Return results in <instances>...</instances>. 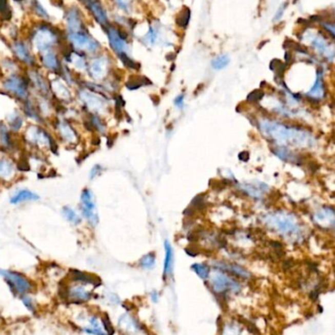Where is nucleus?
<instances>
[{
  "mask_svg": "<svg viewBox=\"0 0 335 335\" xmlns=\"http://www.w3.org/2000/svg\"><path fill=\"white\" fill-rule=\"evenodd\" d=\"M0 277L5 280L11 291L16 295L23 296L33 289L32 281L18 271L0 269Z\"/></svg>",
  "mask_w": 335,
  "mask_h": 335,
  "instance_id": "obj_8",
  "label": "nucleus"
},
{
  "mask_svg": "<svg viewBox=\"0 0 335 335\" xmlns=\"http://www.w3.org/2000/svg\"><path fill=\"white\" fill-rule=\"evenodd\" d=\"M313 220L321 226L326 225L332 227L335 229V210L329 207H324L320 209L313 215Z\"/></svg>",
  "mask_w": 335,
  "mask_h": 335,
  "instance_id": "obj_29",
  "label": "nucleus"
},
{
  "mask_svg": "<svg viewBox=\"0 0 335 335\" xmlns=\"http://www.w3.org/2000/svg\"><path fill=\"white\" fill-rule=\"evenodd\" d=\"M174 105L178 108H183L184 105V95L182 94V95H179L178 97H175V99H174Z\"/></svg>",
  "mask_w": 335,
  "mask_h": 335,
  "instance_id": "obj_54",
  "label": "nucleus"
},
{
  "mask_svg": "<svg viewBox=\"0 0 335 335\" xmlns=\"http://www.w3.org/2000/svg\"><path fill=\"white\" fill-rule=\"evenodd\" d=\"M242 332H243L242 325L239 324L238 321L229 320V321H225L222 324L220 335H242Z\"/></svg>",
  "mask_w": 335,
  "mask_h": 335,
  "instance_id": "obj_34",
  "label": "nucleus"
},
{
  "mask_svg": "<svg viewBox=\"0 0 335 335\" xmlns=\"http://www.w3.org/2000/svg\"><path fill=\"white\" fill-rule=\"evenodd\" d=\"M140 266L143 270H152L156 266V255L154 252L147 253L140 260Z\"/></svg>",
  "mask_w": 335,
  "mask_h": 335,
  "instance_id": "obj_41",
  "label": "nucleus"
},
{
  "mask_svg": "<svg viewBox=\"0 0 335 335\" xmlns=\"http://www.w3.org/2000/svg\"><path fill=\"white\" fill-rule=\"evenodd\" d=\"M238 158H239L241 161H248L249 154L247 152H241V153L238 155Z\"/></svg>",
  "mask_w": 335,
  "mask_h": 335,
  "instance_id": "obj_56",
  "label": "nucleus"
},
{
  "mask_svg": "<svg viewBox=\"0 0 335 335\" xmlns=\"http://www.w3.org/2000/svg\"><path fill=\"white\" fill-rule=\"evenodd\" d=\"M4 123L14 134L22 133L26 128V118L21 109H13L5 115Z\"/></svg>",
  "mask_w": 335,
  "mask_h": 335,
  "instance_id": "obj_19",
  "label": "nucleus"
},
{
  "mask_svg": "<svg viewBox=\"0 0 335 335\" xmlns=\"http://www.w3.org/2000/svg\"><path fill=\"white\" fill-rule=\"evenodd\" d=\"M19 173V165L10 154L0 148V184H11Z\"/></svg>",
  "mask_w": 335,
  "mask_h": 335,
  "instance_id": "obj_11",
  "label": "nucleus"
},
{
  "mask_svg": "<svg viewBox=\"0 0 335 335\" xmlns=\"http://www.w3.org/2000/svg\"><path fill=\"white\" fill-rule=\"evenodd\" d=\"M212 265L216 270L227 272V274L238 280L239 279V280L248 281L251 279L250 271L237 263H231L227 261H214L212 262Z\"/></svg>",
  "mask_w": 335,
  "mask_h": 335,
  "instance_id": "obj_16",
  "label": "nucleus"
},
{
  "mask_svg": "<svg viewBox=\"0 0 335 335\" xmlns=\"http://www.w3.org/2000/svg\"><path fill=\"white\" fill-rule=\"evenodd\" d=\"M263 96V92H261L260 90H255L253 92H251L248 95L249 101H258Z\"/></svg>",
  "mask_w": 335,
  "mask_h": 335,
  "instance_id": "obj_53",
  "label": "nucleus"
},
{
  "mask_svg": "<svg viewBox=\"0 0 335 335\" xmlns=\"http://www.w3.org/2000/svg\"><path fill=\"white\" fill-rule=\"evenodd\" d=\"M11 16V8L8 3V0H0V18L8 21Z\"/></svg>",
  "mask_w": 335,
  "mask_h": 335,
  "instance_id": "obj_44",
  "label": "nucleus"
},
{
  "mask_svg": "<svg viewBox=\"0 0 335 335\" xmlns=\"http://www.w3.org/2000/svg\"><path fill=\"white\" fill-rule=\"evenodd\" d=\"M81 211L91 227L97 226L99 219L96 212V204L94 196L89 188H85L81 194Z\"/></svg>",
  "mask_w": 335,
  "mask_h": 335,
  "instance_id": "obj_12",
  "label": "nucleus"
},
{
  "mask_svg": "<svg viewBox=\"0 0 335 335\" xmlns=\"http://www.w3.org/2000/svg\"><path fill=\"white\" fill-rule=\"evenodd\" d=\"M260 130L266 137L275 141L280 146L291 145L295 147L309 148L317 144L314 135L310 131L288 127L277 121L263 120L260 122Z\"/></svg>",
  "mask_w": 335,
  "mask_h": 335,
  "instance_id": "obj_1",
  "label": "nucleus"
},
{
  "mask_svg": "<svg viewBox=\"0 0 335 335\" xmlns=\"http://www.w3.org/2000/svg\"><path fill=\"white\" fill-rule=\"evenodd\" d=\"M105 30H106L107 35H108L109 44L111 45L112 49L114 50V52L118 55L126 53L127 44L124 40H122L120 37L117 29H115L109 25L107 28H105Z\"/></svg>",
  "mask_w": 335,
  "mask_h": 335,
  "instance_id": "obj_28",
  "label": "nucleus"
},
{
  "mask_svg": "<svg viewBox=\"0 0 335 335\" xmlns=\"http://www.w3.org/2000/svg\"><path fill=\"white\" fill-rule=\"evenodd\" d=\"M22 297V302L25 307L31 312V313H34L35 310H36V307H35V303L33 301V298L29 295H23L21 296Z\"/></svg>",
  "mask_w": 335,
  "mask_h": 335,
  "instance_id": "obj_49",
  "label": "nucleus"
},
{
  "mask_svg": "<svg viewBox=\"0 0 335 335\" xmlns=\"http://www.w3.org/2000/svg\"><path fill=\"white\" fill-rule=\"evenodd\" d=\"M287 7H288V3H287L286 1L283 2V3H281V5H280V7L278 8V10L275 11V13H274V16H273V18H272V22H274L275 24L280 22L281 19L283 18L285 12L287 10Z\"/></svg>",
  "mask_w": 335,
  "mask_h": 335,
  "instance_id": "obj_47",
  "label": "nucleus"
},
{
  "mask_svg": "<svg viewBox=\"0 0 335 335\" xmlns=\"http://www.w3.org/2000/svg\"><path fill=\"white\" fill-rule=\"evenodd\" d=\"M268 189H269V186L263 183L243 184L241 186V190L253 198L263 197V195L267 192Z\"/></svg>",
  "mask_w": 335,
  "mask_h": 335,
  "instance_id": "obj_33",
  "label": "nucleus"
},
{
  "mask_svg": "<svg viewBox=\"0 0 335 335\" xmlns=\"http://www.w3.org/2000/svg\"><path fill=\"white\" fill-rule=\"evenodd\" d=\"M21 104V111L25 118L28 120H31L33 124H40V125H44L45 120L43 118L41 115V112L37 107L36 101L34 96L29 98L28 100L24 101Z\"/></svg>",
  "mask_w": 335,
  "mask_h": 335,
  "instance_id": "obj_20",
  "label": "nucleus"
},
{
  "mask_svg": "<svg viewBox=\"0 0 335 335\" xmlns=\"http://www.w3.org/2000/svg\"><path fill=\"white\" fill-rule=\"evenodd\" d=\"M14 135L15 134L9 130L4 121H0V148L9 154L16 149Z\"/></svg>",
  "mask_w": 335,
  "mask_h": 335,
  "instance_id": "obj_25",
  "label": "nucleus"
},
{
  "mask_svg": "<svg viewBox=\"0 0 335 335\" xmlns=\"http://www.w3.org/2000/svg\"><path fill=\"white\" fill-rule=\"evenodd\" d=\"M119 57L120 59H121V61L123 62V64L126 66V67L130 68L131 70H140L141 65H140L137 62L133 61L131 58H130V57L128 56L127 53H122V54L119 55Z\"/></svg>",
  "mask_w": 335,
  "mask_h": 335,
  "instance_id": "obj_46",
  "label": "nucleus"
},
{
  "mask_svg": "<svg viewBox=\"0 0 335 335\" xmlns=\"http://www.w3.org/2000/svg\"><path fill=\"white\" fill-rule=\"evenodd\" d=\"M108 59L105 56H99L88 64V73L90 76L94 80L103 78L108 70Z\"/></svg>",
  "mask_w": 335,
  "mask_h": 335,
  "instance_id": "obj_24",
  "label": "nucleus"
},
{
  "mask_svg": "<svg viewBox=\"0 0 335 335\" xmlns=\"http://www.w3.org/2000/svg\"><path fill=\"white\" fill-rule=\"evenodd\" d=\"M52 127L56 133V139L66 145H75L78 141V134L69 120L57 116L52 120Z\"/></svg>",
  "mask_w": 335,
  "mask_h": 335,
  "instance_id": "obj_9",
  "label": "nucleus"
},
{
  "mask_svg": "<svg viewBox=\"0 0 335 335\" xmlns=\"http://www.w3.org/2000/svg\"><path fill=\"white\" fill-rule=\"evenodd\" d=\"M31 6L33 8V12L35 13V15H37L38 17H41L43 19H45V20L49 18L47 12H46V10L43 7V5L37 0H32Z\"/></svg>",
  "mask_w": 335,
  "mask_h": 335,
  "instance_id": "obj_45",
  "label": "nucleus"
},
{
  "mask_svg": "<svg viewBox=\"0 0 335 335\" xmlns=\"http://www.w3.org/2000/svg\"><path fill=\"white\" fill-rule=\"evenodd\" d=\"M62 216L66 221L73 226H80L82 223V216L76 213V210L70 206H64L61 210Z\"/></svg>",
  "mask_w": 335,
  "mask_h": 335,
  "instance_id": "obj_35",
  "label": "nucleus"
},
{
  "mask_svg": "<svg viewBox=\"0 0 335 335\" xmlns=\"http://www.w3.org/2000/svg\"><path fill=\"white\" fill-rule=\"evenodd\" d=\"M230 62V59L227 55H220L212 61V67L215 70L225 69Z\"/></svg>",
  "mask_w": 335,
  "mask_h": 335,
  "instance_id": "obj_43",
  "label": "nucleus"
},
{
  "mask_svg": "<svg viewBox=\"0 0 335 335\" xmlns=\"http://www.w3.org/2000/svg\"><path fill=\"white\" fill-rule=\"evenodd\" d=\"M101 323H102V325H103V328L106 332L107 335H113L114 334V328H113V325L111 324V321L109 319L108 316L106 313H104L102 317H101Z\"/></svg>",
  "mask_w": 335,
  "mask_h": 335,
  "instance_id": "obj_48",
  "label": "nucleus"
},
{
  "mask_svg": "<svg viewBox=\"0 0 335 335\" xmlns=\"http://www.w3.org/2000/svg\"><path fill=\"white\" fill-rule=\"evenodd\" d=\"M332 16H333V20L332 21H334L335 22V7L334 9H333V12H332Z\"/></svg>",
  "mask_w": 335,
  "mask_h": 335,
  "instance_id": "obj_57",
  "label": "nucleus"
},
{
  "mask_svg": "<svg viewBox=\"0 0 335 335\" xmlns=\"http://www.w3.org/2000/svg\"><path fill=\"white\" fill-rule=\"evenodd\" d=\"M88 121L91 124L93 130L97 131L99 133H103L105 131V124L104 121L99 117L98 114H92L90 113L88 115Z\"/></svg>",
  "mask_w": 335,
  "mask_h": 335,
  "instance_id": "obj_42",
  "label": "nucleus"
},
{
  "mask_svg": "<svg viewBox=\"0 0 335 335\" xmlns=\"http://www.w3.org/2000/svg\"><path fill=\"white\" fill-rule=\"evenodd\" d=\"M190 18H191V11L188 7L184 6V8L182 9V11L180 12L176 17H175V24L179 28L181 29H185L188 24H189V21H190Z\"/></svg>",
  "mask_w": 335,
  "mask_h": 335,
  "instance_id": "obj_39",
  "label": "nucleus"
},
{
  "mask_svg": "<svg viewBox=\"0 0 335 335\" xmlns=\"http://www.w3.org/2000/svg\"><path fill=\"white\" fill-rule=\"evenodd\" d=\"M11 50L17 61L27 67L28 69L35 68L37 62L35 57L31 51V48L28 44L22 41H16L11 44Z\"/></svg>",
  "mask_w": 335,
  "mask_h": 335,
  "instance_id": "obj_14",
  "label": "nucleus"
},
{
  "mask_svg": "<svg viewBox=\"0 0 335 335\" xmlns=\"http://www.w3.org/2000/svg\"><path fill=\"white\" fill-rule=\"evenodd\" d=\"M2 90L9 97L22 103L33 96L30 81L27 75L20 73L9 74L2 82Z\"/></svg>",
  "mask_w": 335,
  "mask_h": 335,
  "instance_id": "obj_5",
  "label": "nucleus"
},
{
  "mask_svg": "<svg viewBox=\"0 0 335 335\" xmlns=\"http://www.w3.org/2000/svg\"><path fill=\"white\" fill-rule=\"evenodd\" d=\"M61 43V36L53 27L44 23L33 29L30 38V44L42 54L46 51L53 50V47Z\"/></svg>",
  "mask_w": 335,
  "mask_h": 335,
  "instance_id": "obj_6",
  "label": "nucleus"
},
{
  "mask_svg": "<svg viewBox=\"0 0 335 335\" xmlns=\"http://www.w3.org/2000/svg\"><path fill=\"white\" fill-rule=\"evenodd\" d=\"M120 330L126 335H140L144 332L143 325L130 313L122 314L118 321Z\"/></svg>",
  "mask_w": 335,
  "mask_h": 335,
  "instance_id": "obj_18",
  "label": "nucleus"
},
{
  "mask_svg": "<svg viewBox=\"0 0 335 335\" xmlns=\"http://www.w3.org/2000/svg\"><path fill=\"white\" fill-rule=\"evenodd\" d=\"M40 195L36 194L32 190L28 188H21L16 190L13 194L11 195L9 202L12 205H20L24 203H29V202H35L40 200Z\"/></svg>",
  "mask_w": 335,
  "mask_h": 335,
  "instance_id": "obj_26",
  "label": "nucleus"
},
{
  "mask_svg": "<svg viewBox=\"0 0 335 335\" xmlns=\"http://www.w3.org/2000/svg\"><path fill=\"white\" fill-rule=\"evenodd\" d=\"M150 298H151L152 302H158V300H159V294H158V292L155 291V290L152 291L151 293H150Z\"/></svg>",
  "mask_w": 335,
  "mask_h": 335,
  "instance_id": "obj_55",
  "label": "nucleus"
},
{
  "mask_svg": "<svg viewBox=\"0 0 335 335\" xmlns=\"http://www.w3.org/2000/svg\"><path fill=\"white\" fill-rule=\"evenodd\" d=\"M26 75L30 81L32 91L35 93V96L52 98L50 83L37 67L28 69Z\"/></svg>",
  "mask_w": 335,
  "mask_h": 335,
  "instance_id": "obj_10",
  "label": "nucleus"
},
{
  "mask_svg": "<svg viewBox=\"0 0 335 335\" xmlns=\"http://www.w3.org/2000/svg\"><path fill=\"white\" fill-rule=\"evenodd\" d=\"M49 83H50L51 94H52V98L54 101L60 103V104H63V105L72 102L73 95H72L69 87L64 84L63 80L55 78L52 81H49Z\"/></svg>",
  "mask_w": 335,
  "mask_h": 335,
  "instance_id": "obj_17",
  "label": "nucleus"
},
{
  "mask_svg": "<svg viewBox=\"0 0 335 335\" xmlns=\"http://www.w3.org/2000/svg\"><path fill=\"white\" fill-rule=\"evenodd\" d=\"M143 38H144V41H145L146 44L153 45V44H155L156 41H157V33H156V31L151 27Z\"/></svg>",
  "mask_w": 335,
  "mask_h": 335,
  "instance_id": "obj_50",
  "label": "nucleus"
},
{
  "mask_svg": "<svg viewBox=\"0 0 335 335\" xmlns=\"http://www.w3.org/2000/svg\"><path fill=\"white\" fill-rule=\"evenodd\" d=\"M320 28L326 33L332 41L335 42V22L332 20L327 19H321L319 21Z\"/></svg>",
  "mask_w": 335,
  "mask_h": 335,
  "instance_id": "obj_40",
  "label": "nucleus"
},
{
  "mask_svg": "<svg viewBox=\"0 0 335 335\" xmlns=\"http://www.w3.org/2000/svg\"><path fill=\"white\" fill-rule=\"evenodd\" d=\"M208 282L211 290L219 297H227L228 294H238L242 289V285L238 279L222 270L211 271Z\"/></svg>",
  "mask_w": 335,
  "mask_h": 335,
  "instance_id": "obj_7",
  "label": "nucleus"
},
{
  "mask_svg": "<svg viewBox=\"0 0 335 335\" xmlns=\"http://www.w3.org/2000/svg\"><path fill=\"white\" fill-rule=\"evenodd\" d=\"M263 221L268 227L280 232L282 235L298 238L301 234L299 223L291 214L277 211L264 216Z\"/></svg>",
  "mask_w": 335,
  "mask_h": 335,
  "instance_id": "obj_4",
  "label": "nucleus"
},
{
  "mask_svg": "<svg viewBox=\"0 0 335 335\" xmlns=\"http://www.w3.org/2000/svg\"><path fill=\"white\" fill-rule=\"evenodd\" d=\"M87 284L73 281V284L68 285L65 288V298L74 304H83L87 302L92 297V289L87 288Z\"/></svg>",
  "mask_w": 335,
  "mask_h": 335,
  "instance_id": "obj_13",
  "label": "nucleus"
},
{
  "mask_svg": "<svg viewBox=\"0 0 335 335\" xmlns=\"http://www.w3.org/2000/svg\"><path fill=\"white\" fill-rule=\"evenodd\" d=\"M77 96L89 113L99 114L105 107V101L98 96L97 93H94L87 88L78 89Z\"/></svg>",
  "mask_w": 335,
  "mask_h": 335,
  "instance_id": "obj_15",
  "label": "nucleus"
},
{
  "mask_svg": "<svg viewBox=\"0 0 335 335\" xmlns=\"http://www.w3.org/2000/svg\"><path fill=\"white\" fill-rule=\"evenodd\" d=\"M165 248V259H164V270L163 275L165 280H168L173 275V249L168 240L164 242Z\"/></svg>",
  "mask_w": 335,
  "mask_h": 335,
  "instance_id": "obj_30",
  "label": "nucleus"
},
{
  "mask_svg": "<svg viewBox=\"0 0 335 335\" xmlns=\"http://www.w3.org/2000/svg\"><path fill=\"white\" fill-rule=\"evenodd\" d=\"M40 56V63L44 67L45 70H47L50 73H53L55 75H59L62 70V61L59 58V55L54 52L53 50L46 51Z\"/></svg>",
  "mask_w": 335,
  "mask_h": 335,
  "instance_id": "obj_21",
  "label": "nucleus"
},
{
  "mask_svg": "<svg viewBox=\"0 0 335 335\" xmlns=\"http://www.w3.org/2000/svg\"><path fill=\"white\" fill-rule=\"evenodd\" d=\"M103 172V168L100 166V165H95L91 168L90 172H89V179L92 181L94 180L95 178L99 176L101 173Z\"/></svg>",
  "mask_w": 335,
  "mask_h": 335,
  "instance_id": "obj_51",
  "label": "nucleus"
},
{
  "mask_svg": "<svg viewBox=\"0 0 335 335\" xmlns=\"http://www.w3.org/2000/svg\"><path fill=\"white\" fill-rule=\"evenodd\" d=\"M190 269L194 271L195 273L203 281H208L210 274H211V268L209 265L204 263H195Z\"/></svg>",
  "mask_w": 335,
  "mask_h": 335,
  "instance_id": "obj_38",
  "label": "nucleus"
},
{
  "mask_svg": "<svg viewBox=\"0 0 335 335\" xmlns=\"http://www.w3.org/2000/svg\"><path fill=\"white\" fill-rule=\"evenodd\" d=\"M83 331L87 334L91 335H107L103 325L101 323V319L97 318L96 314H90L87 318V325L82 327Z\"/></svg>",
  "mask_w": 335,
  "mask_h": 335,
  "instance_id": "obj_31",
  "label": "nucleus"
},
{
  "mask_svg": "<svg viewBox=\"0 0 335 335\" xmlns=\"http://www.w3.org/2000/svg\"><path fill=\"white\" fill-rule=\"evenodd\" d=\"M115 1H116V3H117V5H118L120 9H122L124 11H128L129 10L131 0H115Z\"/></svg>",
  "mask_w": 335,
  "mask_h": 335,
  "instance_id": "obj_52",
  "label": "nucleus"
},
{
  "mask_svg": "<svg viewBox=\"0 0 335 335\" xmlns=\"http://www.w3.org/2000/svg\"><path fill=\"white\" fill-rule=\"evenodd\" d=\"M273 153L280 157L282 160L284 161H288V162L298 163L299 158L297 157L296 154H294L293 152L288 150L287 148H285L284 146H278L275 148H273Z\"/></svg>",
  "mask_w": 335,
  "mask_h": 335,
  "instance_id": "obj_36",
  "label": "nucleus"
},
{
  "mask_svg": "<svg viewBox=\"0 0 335 335\" xmlns=\"http://www.w3.org/2000/svg\"><path fill=\"white\" fill-rule=\"evenodd\" d=\"M23 142L34 152L56 153L58 144L54 135L44 125L33 124L26 126L22 132Z\"/></svg>",
  "mask_w": 335,
  "mask_h": 335,
  "instance_id": "obj_3",
  "label": "nucleus"
},
{
  "mask_svg": "<svg viewBox=\"0 0 335 335\" xmlns=\"http://www.w3.org/2000/svg\"><path fill=\"white\" fill-rule=\"evenodd\" d=\"M81 2L87 7L88 11L94 17L98 24L107 28L109 26L108 17L106 11L99 0H81Z\"/></svg>",
  "mask_w": 335,
  "mask_h": 335,
  "instance_id": "obj_22",
  "label": "nucleus"
},
{
  "mask_svg": "<svg viewBox=\"0 0 335 335\" xmlns=\"http://www.w3.org/2000/svg\"><path fill=\"white\" fill-rule=\"evenodd\" d=\"M152 83L146 76H131L127 82L126 86L130 90H135L143 86H149Z\"/></svg>",
  "mask_w": 335,
  "mask_h": 335,
  "instance_id": "obj_37",
  "label": "nucleus"
},
{
  "mask_svg": "<svg viewBox=\"0 0 335 335\" xmlns=\"http://www.w3.org/2000/svg\"><path fill=\"white\" fill-rule=\"evenodd\" d=\"M70 277H71L72 281L84 283V284H87V285H91V286H94V287L98 286L101 283L100 280L96 278L95 275H92L90 273L84 272V271H81V270H71Z\"/></svg>",
  "mask_w": 335,
  "mask_h": 335,
  "instance_id": "obj_32",
  "label": "nucleus"
},
{
  "mask_svg": "<svg viewBox=\"0 0 335 335\" xmlns=\"http://www.w3.org/2000/svg\"><path fill=\"white\" fill-rule=\"evenodd\" d=\"M65 19L67 30H68L69 33L85 31L82 12L76 6L71 7L67 11Z\"/></svg>",
  "mask_w": 335,
  "mask_h": 335,
  "instance_id": "obj_23",
  "label": "nucleus"
},
{
  "mask_svg": "<svg viewBox=\"0 0 335 335\" xmlns=\"http://www.w3.org/2000/svg\"><path fill=\"white\" fill-rule=\"evenodd\" d=\"M307 96L313 100H321L324 97L325 87H324V71L319 69L316 74V78L313 82V87L306 93Z\"/></svg>",
  "mask_w": 335,
  "mask_h": 335,
  "instance_id": "obj_27",
  "label": "nucleus"
},
{
  "mask_svg": "<svg viewBox=\"0 0 335 335\" xmlns=\"http://www.w3.org/2000/svg\"><path fill=\"white\" fill-rule=\"evenodd\" d=\"M303 47L313 51V54L326 63L335 60V42L322 29L307 26L298 34Z\"/></svg>",
  "mask_w": 335,
  "mask_h": 335,
  "instance_id": "obj_2",
  "label": "nucleus"
}]
</instances>
